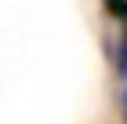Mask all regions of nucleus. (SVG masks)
<instances>
[{
	"label": "nucleus",
	"mask_w": 127,
	"mask_h": 124,
	"mask_svg": "<svg viewBox=\"0 0 127 124\" xmlns=\"http://www.w3.org/2000/svg\"><path fill=\"white\" fill-rule=\"evenodd\" d=\"M105 11L113 15V18H120L127 26V0H105Z\"/></svg>",
	"instance_id": "obj_1"
},
{
	"label": "nucleus",
	"mask_w": 127,
	"mask_h": 124,
	"mask_svg": "<svg viewBox=\"0 0 127 124\" xmlns=\"http://www.w3.org/2000/svg\"><path fill=\"white\" fill-rule=\"evenodd\" d=\"M116 66H120V77H127V29L120 37V55H116Z\"/></svg>",
	"instance_id": "obj_2"
},
{
	"label": "nucleus",
	"mask_w": 127,
	"mask_h": 124,
	"mask_svg": "<svg viewBox=\"0 0 127 124\" xmlns=\"http://www.w3.org/2000/svg\"><path fill=\"white\" fill-rule=\"evenodd\" d=\"M124 121H127V91H124Z\"/></svg>",
	"instance_id": "obj_3"
}]
</instances>
